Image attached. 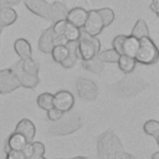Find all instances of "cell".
<instances>
[{"mask_svg":"<svg viewBox=\"0 0 159 159\" xmlns=\"http://www.w3.org/2000/svg\"><path fill=\"white\" fill-rule=\"evenodd\" d=\"M10 70L15 73L21 87L34 89L40 82V65L35 60H32V57L19 60L10 67Z\"/></svg>","mask_w":159,"mask_h":159,"instance_id":"6da1fadb","label":"cell"},{"mask_svg":"<svg viewBox=\"0 0 159 159\" xmlns=\"http://www.w3.org/2000/svg\"><path fill=\"white\" fill-rule=\"evenodd\" d=\"M147 86L148 83L142 77L128 73L125 77H123L122 80H119L112 86V91L119 97L128 98L140 93Z\"/></svg>","mask_w":159,"mask_h":159,"instance_id":"7a4b0ae2","label":"cell"},{"mask_svg":"<svg viewBox=\"0 0 159 159\" xmlns=\"http://www.w3.org/2000/svg\"><path fill=\"white\" fill-rule=\"evenodd\" d=\"M122 150H124L123 145L113 130H106L97 138L98 159H112Z\"/></svg>","mask_w":159,"mask_h":159,"instance_id":"3957f363","label":"cell"},{"mask_svg":"<svg viewBox=\"0 0 159 159\" xmlns=\"http://www.w3.org/2000/svg\"><path fill=\"white\" fill-rule=\"evenodd\" d=\"M159 58V50L150 36L139 39L138 50L134 55L135 62L142 65H154Z\"/></svg>","mask_w":159,"mask_h":159,"instance_id":"277c9868","label":"cell"},{"mask_svg":"<svg viewBox=\"0 0 159 159\" xmlns=\"http://www.w3.org/2000/svg\"><path fill=\"white\" fill-rule=\"evenodd\" d=\"M101 50V41L97 39V36L88 35L81 30V35L77 40V52H78V58L84 61L89 60L94 56Z\"/></svg>","mask_w":159,"mask_h":159,"instance_id":"5b68a950","label":"cell"},{"mask_svg":"<svg viewBox=\"0 0 159 159\" xmlns=\"http://www.w3.org/2000/svg\"><path fill=\"white\" fill-rule=\"evenodd\" d=\"M81 127V118L77 114H71L66 117H61L56 120L50 128L48 133L51 135H68L78 130Z\"/></svg>","mask_w":159,"mask_h":159,"instance_id":"8992f818","label":"cell"},{"mask_svg":"<svg viewBox=\"0 0 159 159\" xmlns=\"http://www.w3.org/2000/svg\"><path fill=\"white\" fill-rule=\"evenodd\" d=\"M139 40L132 35H118L112 41V48L116 50L119 55H127L134 57L138 50Z\"/></svg>","mask_w":159,"mask_h":159,"instance_id":"52a82bcc","label":"cell"},{"mask_svg":"<svg viewBox=\"0 0 159 159\" xmlns=\"http://www.w3.org/2000/svg\"><path fill=\"white\" fill-rule=\"evenodd\" d=\"M76 91L81 99L83 101H96L98 97V86L92 80H88L86 77H81L76 82Z\"/></svg>","mask_w":159,"mask_h":159,"instance_id":"ba28073f","label":"cell"},{"mask_svg":"<svg viewBox=\"0 0 159 159\" xmlns=\"http://www.w3.org/2000/svg\"><path fill=\"white\" fill-rule=\"evenodd\" d=\"M58 43H66V40L62 36H57L53 34L52 27H47L43 30L39 39V50L43 53H50L52 47Z\"/></svg>","mask_w":159,"mask_h":159,"instance_id":"9c48e42d","label":"cell"},{"mask_svg":"<svg viewBox=\"0 0 159 159\" xmlns=\"http://www.w3.org/2000/svg\"><path fill=\"white\" fill-rule=\"evenodd\" d=\"M103 29H104V25H103L101 16L97 12V10L94 9V10L87 11V17H86V21H84L81 30L88 35L98 36Z\"/></svg>","mask_w":159,"mask_h":159,"instance_id":"30bf717a","label":"cell"},{"mask_svg":"<svg viewBox=\"0 0 159 159\" xmlns=\"http://www.w3.org/2000/svg\"><path fill=\"white\" fill-rule=\"evenodd\" d=\"M20 87V83L15 73L10 68L0 70V94H7L16 91Z\"/></svg>","mask_w":159,"mask_h":159,"instance_id":"8fae6325","label":"cell"},{"mask_svg":"<svg viewBox=\"0 0 159 159\" xmlns=\"http://www.w3.org/2000/svg\"><path fill=\"white\" fill-rule=\"evenodd\" d=\"M25 6L35 15L51 21V4L46 0H21Z\"/></svg>","mask_w":159,"mask_h":159,"instance_id":"7c38bea8","label":"cell"},{"mask_svg":"<svg viewBox=\"0 0 159 159\" xmlns=\"http://www.w3.org/2000/svg\"><path fill=\"white\" fill-rule=\"evenodd\" d=\"M75 104V97L70 91L60 89L53 94V107L60 109L62 113L72 109Z\"/></svg>","mask_w":159,"mask_h":159,"instance_id":"4fadbf2b","label":"cell"},{"mask_svg":"<svg viewBox=\"0 0 159 159\" xmlns=\"http://www.w3.org/2000/svg\"><path fill=\"white\" fill-rule=\"evenodd\" d=\"M27 143V139L22 134L14 132L9 135V138L5 142V153H7L9 150H24Z\"/></svg>","mask_w":159,"mask_h":159,"instance_id":"5bb4252c","label":"cell"},{"mask_svg":"<svg viewBox=\"0 0 159 159\" xmlns=\"http://www.w3.org/2000/svg\"><path fill=\"white\" fill-rule=\"evenodd\" d=\"M86 17H87V10L83 7H73V9L68 10L67 15H66V20L70 24H72L80 29H82V26L86 21Z\"/></svg>","mask_w":159,"mask_h":159,"instance_id":"9a60e30c","label":"cell"},{"mask_svg":"<svg viewBox=\"0 0 159 159\" xmlns=\"http://www.w3.org/2000/svg\"><path fill=\"white\" fill-rule=\"evenodd\" d=\"M66 47L68 50L67 57L60 63L63 68H72L76 63V61L78 60V52H77V41H66Z\"/></svg>","mask_w":159,"mask_h":159,"instance_id":"2e32d148","label":"cell"},{"mask_svg":"<svg viewBox=\"0 0 159 159\" xmlns=\"http://www.w3.org/2000/svg\"><path fill=\"white\" fill-rule=\"evenodd\" d=\"M15 132L22 134V135L27 139V142H32V139H34V137H35V133H36V128H35L34 123H32L30 119L24 118V119H21V120L16 124Z\"/></svg>","mask_w":159,"mask_h":159,"instance_id":"e0dca14e","label":"cell"},{"mask_svg":"<svg viewBox=\"0 0 159 159\" xmlns=\"http://www.w3.org/2000/svg\"><path fill=\"white\" fill-rule=\"evenodd\" d=\"M14 50L16 52V55L20 57V60L24 58H31L32 57V50H31V45L26 39H17L14 42Z\"/></svg>","mask_w":159,"mask_h":159,"instance_id":"ac0fdd59","label":"cell"},{"mask_svg":"<svg viewBox=\"0 0 159 159\" xmlns=\"http://www.w3.org/2000/svg\"><path fill=\"white\" fill-rule=\"evenodd\" d=\"M17 20V12L12 6H0V26L6 27Z\"/></svg>","mask_w":159,"mask_h":159,"instance_id":"d6986e66","label":"cell"},{"mask_svg":"<svg viewBox=\"0 0 159 159\" xmlns=\"http://www.w3.org/2000/svg\"><path fill=\"white\" fill-rule=\"evenodd\" d=\"M67 11H68V7L63 2H61V1L51 2V22L66 19Z\"/></svg>","mask_w":159,"mask_h":159,"instance_id":"ffe728a7","label":"cell"},{"mask_svg":"<svg viewBox=\"0 0 159 159\" xmlns=\"http://www.w3.org/2000/svg\"><path fill=\"white\" fill-rule=\"evenodd\" d=\"M117 65H118L119 70H120L123 73L128 75V73H132V72L134 71L137 62H135L134 57H132V56L119 55V58H118V61H117Z\"/></svg>","mask_w":159,"mask_h":159,"instance_id":"44dd1931","label":"cell"},{"mask_svg":"<svg viewBox=\"0 0 159 159\" xmlns=\"http://www.w3.org/2000/svg\"><path fill=\"white\" fill-rule=\"evenodd\" d=\"M130 35L135 39H142V37H147V36H150L149 35V29L147 26V22L143 20V19H139L137 20V22L134 24L133 29H132V32Z\"/></svg>","mask_w":159,"mask_h":159,"instance_id":"7402d4cb","label":"cell"},{"mask_svg":"<svg viewBox=\"0 0 159 159\" xmlns=\"http://www.w3.org/2000/svg\"><path fill=\"white\" fill-rule=\"evenodd\" d=\"M82 67L92 73H96V75H99L102 71H103V62H101L97 56L89 58V60H84L82 61Z\"/></svg>","mask_w":159,"mask_h":159,"instance_id":"603a6c76","label":"cell"},{"mask_svg":"<svg viewBox=\"0 0 159 159\" xmlns=\"http://www.w3.org/2000/svg\"><path fill=\"white\" fill-rule=\"evenodd\" d=\"M51 56H52V60L57 63H61L66 57H67V53H68V50L66 47L65 43H58V45H55L51 50Z\"/></svg>","mask_w":159,"mask_h":159,"instance_id":"cb8c5ba5","label":"cell"},{"mask_svg":"<svg viewBox=\"0 0 159 159\" xmlns=\"http://www.w3.org/2000/svg\"><path fill=\"white\" fill-rule=\"evenodd\" d=\"M36 103L41 109L48 111L53 107V94L50 93V92H43V93L37 96Z\"/></svg>","mask_w":159,"mask_h":159,"instance_id":"d4e9b609","label":"cell"},{"mask_svg":"<svg viewBox=\"0 0 159 159\" xmlns=\"http://www.w3.org/2000/svg\"><path fill=\"white\" fill-rule=\"evenodd\" d=\"M143 130L145 134L153 137L157 140V143L159 142V122L158 120H155V119L147 120L143 125Z\"/></svg>","mask_w":159,"mask_h":159,"instance_id":"484cf974","label":"cell"},{"mask_svg":"<svg viewBox=\"0 0 159 159\" xmlns=\"http://www.w3.org/2000/svg\"><path fill=\"white\" fill-rule=\"evenodd\" d=\"M97 58L101 61V62H109V63H117L118 58H119V53L113 50V48H107L104 51H99L97 53Z\"/></svg>","mask_w":159,"mask_h":159,"instance_id":"4316f807","label":"cell"},{"mask_svg":"<svg viewBox=\"0 0 159 159\" xmlns=\"http://www.w3.org/2000/svg\"><path fill=\"white\" fill-rule=\"evenodd\" d=\"M80 35H81V29L77 27V26H75V25H72V24H70L67 21L66 27H65V31H63V35H62L63 39L66 41H77L78 37H80Z\"/></svg>","mask_w":159,"mask_h":159,"instance_id":"83f0119b","label":"cell"},{"mask_svg":"<svg viewBox=\"0 0 159 159\" xmlns=\"http://www.w3.org/2000/svg\"><path fill=\"white\" fill-rule=\"evenodd\" d=\"M97 12H98V15L101 16V19H102V21H103L104 27H106V26H109V25L113 22V20H114V12H113V10H112L111 7H102V9H98Z\"/></svg>","mask_w":159,"mask_h":159,"instance_id":"f1b7e54d","label":"cell"},{"mask_svg":"<svg viewBox=\"0 0 159 159\" xmlns=\"http://www.w3.org/2000/svg\"><path fill=\"white\" fill-rule=\"evenodd\" d=\"M32 153L27 159H46L45 158V145L41 142H31Z\"/></svg>","mask_w":159,"mask_h":159,"instance_id":"f546056e","label":"cell"},{"mask_svg":"<svg viewBox=\"0 0 159 159\" xmlns=\"http://www.w3.org/2000/svg\"><path fill=\"white\" fill-rule=\"evenodd\" d=\"M46 112H47V118H48L51 122H56V120H58V119L63 116V113H62L60 109L55 108V107H52L51 109H48V111H46Z\"/></svg>","mask_w":159,"mask_h":159,"instance_id":"4dcf8cb0","label":"cell"},{"mask_svg":"<svg viewBox=\"0 0 159 159\" xmlns=\"http://www.w3.org/2000/svg\"><path fill=\"white\" fill-rule=\"evenodd\" d=\"M5 159H27L22 150H9Z\"/></svg>","mask_w":159,"mask_h":159,"instance_id":"1f68e13d","label":"cell"},{"mask_svg":"<svg viewBox=\"0 0 159 159\" xmlns=\"http://www.w3.org/2000/svg\"><path fill=\"white\" fill-rule=\"evenodd\" d=\"M20 2L21 0H0V6H15Z\"/></svg>","mask_w":159,"mask_h":159,"instance_id":"d6a6232c","label":"cell"},{"mask_svg":"<svg viewBox=\"0 0 159 159\" xmlns=\"http://www.w3.org/2000/svg\"><path fill=\"white\" fill-rule=\"evenodd\" d=\"M150 10L154 11L155 15H159V0H152V2L149 4Z\"/></svg>","mask_w":159,"mask_h":159,"instance_id":"836d02e7","label":"cell"},{"mask_svg":"<svg viewBox=\"0 0 159 159\" xmlns=\"http://www.w3.org/2000/svg\"><path fill=\"white\" fill-rule=\"evenodd\" d=\"M152 159H159V152H155V153L152 155Z\"/></svg>","mask_w":159,"mask_h":159,"instance_id":"e575fe53","label":"cell"},{"mask_svg":"<svg viewBox=\"0 0 159 159\" xmlns=\"http://www.w3.org/2000/svg\"><path fill=\"white\" fill-rule=\"evenodd\" d=\"M70 159H87V158H86V157H81V155H80V157H73V158H70Z\"/></svg>","mask_w":159,"mask_h":159,"instance_id":"d590c367","label":"cell"},{"mask_svg":"<svg viewBox=\"0 0 159 159\" xmlns=\"http://www.w3.org/2000/svg\"><path fill=\"white\" fill-rule=\"evenodd\" d=\"M2 29H4V27H1V26H0V36H1V32H2Z\"/></svg>","mask_w":159,"mask_h":159,"instance_id":"8d00e7d4","label":"cell"}]
</instances>
